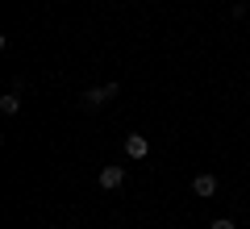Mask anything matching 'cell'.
Returning <instances> with one entry per match:
<instances>
[{
	"label": "cell",
	"mask_w": 250,
	"mask_h": 229,
	"mask_svg": "<svg viewBox=\"0 0 250 229\" xmlns=\"http://www.w3.org/2000/svg\"><path fill=\"white\" fill-rule=\"evenodd\" d=\"M17 108H21V96H17V92H4V96H0V113H17Z\"/></svg>",
	"instance_id": "obj_5"
},
{
	"label": "cell",
	"mask_w": 250,
	"mask_h": 229,
	"mask_svg": "<svg viewBox=\"0 0 250 229\" xmlns=\"http://www.w3.org/2000/svg\"><path fill=\"white\" fill-rule=\"evenodd\" d=\"M208 229H238V225H233L229 217H217V221H213V225H208Z\"/></svg>",
	"instance_id": "obj_6"
},
{
	"label": "cell",
	"mask_w": 250,
	"mask_h": 229,
	"mask_svg": "<svg viewBox=\"0 0 250 229\" xmlns=\"http://www.w3.org/2000/svg\"><path fill=\"white\" fill-rule=\"evenodd\" d=\"M125 184V167H104L100 171V187L104 192H113V187H121Z\"/></svg>",
	"instance_id": "obj_4"
},
{
	"label": "cell",
	"mask_w": 250,
	"mask_h": 229,
	"mask_svg": "<svg viewBox=\"0 0 250 229\" xmlns=\"http://www.w3.org/2000/svg\"><path fill=\"white\" fill-rule=\"evenodd\" d=\"M125 154H129V159H146V154H150V142H146L142 133H125Z\"/></svg>",
	"instance_id": "obj_2"
},
{
	"label": "cell",
	"mask_w": 250,
	"mask_h": 229,
	"mask_svg": "<svg viewBox=\"0 0 250 229\" xmlns=\"http://www.w3.org/2000/svg\"><path fill=\"white\" fill-rule=\"evenodd\" d=\"M117 92H121V88H117V83H104V88H88V92H83V108H100V104H104V100L108 96H117Z\"/></svg>",
	"instance_id": "obj_1"
},
{
	"label": "cell",
	"mask_w": 250,
	"mask_h": 229,
	"mask_svg": "<svg viewBox=\"0 0 250 229\" xmlns=\"http://www.w3.org/2000/svg\"><path fill=\"white\" fill-rule=\"evenodd\" d=\"M192 192H196L200 200H208V196L217 192V175H208V171H200V175H192Z\"/></svg>",
	"instance_id": "obj_3"
}]
</instances>
